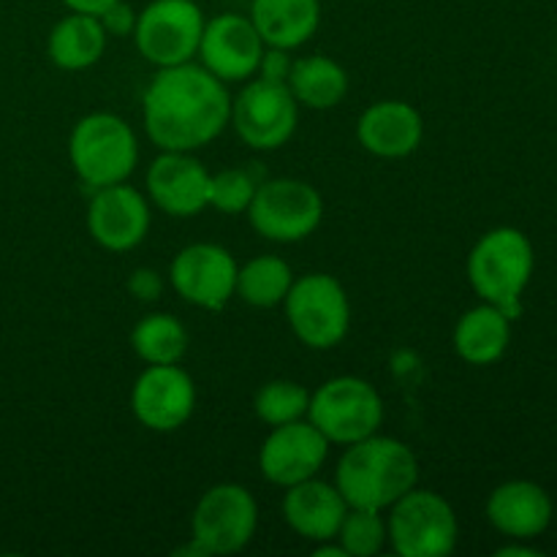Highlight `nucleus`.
Listing matches in <instances>:
<instances>
[{"label":"nucleus","instance_id":"obj_1","mask_svg":"<svg viewBox=\"0 0 557 557\" xmlns=\"http://www.w3.org/2000/svg\"><path fill=\"white\" fill-rule=\"evenodd\" d=\"M141 114L158 150L194 152L232 123V96L226 82L190 60L158 69L141 98Z\"/></svg>","mask_w":557,"mask_h":557},{"label":"nucleus","instance_id":"obj_2","mask_svg":"<svg viewBox=\"0 0 557 557\" xmlns=\"http://www.w3.org/2000/svg\"><path fill=\"white\" fill-rule=\"evenodd\" d=\"M419 482V460L408 444L373 433L348 444L335 471V487L357 509L386 511Z\"/></svg>","mask_w":557,"mask_h":557},{"label":"nucleus","instance_id":"obj_3","mask_svg":"<svg viewBox=\"0 0 557 557\" xmlns=\"http://www.w3.org/2000/svg\"><path fill=\"white\" fill-rule=\"evenodd\" d=\"M533 245L520 228H490L468 253V281L482 302L504 310L511 321L522 313V292L533 275Z\"/></svg>","mask_w":557,"mask_h":557},{"label":"nucleus","instance_id":"obj_4","mask_svg":"<svg viewBox=\"0 0 557 557\" xmlns=\"http://www.w3.org/2000/svg\"><path fill=\"white\" fill-rule=\"evenodd\" d=\"M69 161L90 190L125 183L139 163L134 128L112 112L85 114L71 128Z\"/></svg>","mask_w":557,"mask_h":557},{"label":"nucleus","instance_id":"obj_5","mask_svg":"<svg viewBox=\"0 0 557 557\" xmlns=\"http://www.w3.org/2000/svg\"><path fill=\"white\" fill-rule=\"evenodd\" d=\"M288 326L299 343L315 351H330L346 341L351 330V302L335 275L326 272H308L302 277H294L286 299Z\"/></svg>","mask_w":557,"mask_h":557},{"label":"nucleus","instance_id":"obj_6","mask_svg":"<svg viewBox=\"0 0 557 557\" xmlns=\"http://www.w3.org/2000/svg\"><path fill=\"white\" fill-rule=\"evenodd\" d=\"M386 511V536L400 557H444L455 553L460 525L455 509L441 493L413 487Z\"/></svg>","mask_w":557,"mask_h":557},{"label":"nucleus","instance_id":"obj_7","mask_svg":"<svg viewBox=\"0 0 557 557\" xmlns=\"http://www.w3.org/2000/svg\"><path fill=\"white\" fill-rule=\"evenodd\" d=\"M308 422L330 444H357L384 424V400L370 381L337 375L310 395Z\"/></svg>","mask_w":557,"mask_h":557},{"label":"nucleus","instance_id":"obj_8","mask_svg":"<svg viewBox=\"0 0 557 557\" xmlns=\"http://www.w3.org/2000/svg\"><path fill=\"white\" fill-rule=\"evenodd\" d=\"M245 215H248L256 234H261L270 243H302L321 226L324 199L305 180H264L256 188V196Z\"/></svg>","mask_w":557,"mask_h":557},{"label":"nucleus","instance_id":"obj_9","mask_svg":"<svg viewBox=\"0 0 557 557\" xmlns=\"http://www.w3.org/2000/svg\"><path fill=\"white\" fill-rule=\"evenodd\" d=\"M205 22L196 0H150L136 14L134 44L156 69L190 63L199 52Z\"/></svg>","mask_w":557,"mask_h":557},{"label":"nucleus","instance_id":"obj_10","mask_svg":"<svg viewBox=\"0 0 557 557\" xmlns=\"http://www.w3.org/2000/svg\"><path fill=\"white\" fill-rule=\"evenodd\" d=\"M232 125L250 150H277L297 131L299 103L288 85L256 76L232 98Z\"/></svg>","mask_w":557,"mask_h":557},{"label":"nucleus","instance_id":"obj_11","mask_svg":"<svg viewBox=\"0 0 557 557\" xmlns=\"http://www.w3.org/2000/svg\"><path fill=\"white\" fill-rule=\"evenodd\" d=\"M259 525V506L243 484H215L190 515V539L210 555H234L250 544Z\"/></svg>","mask_w":557,"mask_h":557},{"label":"nucleus","instance_id":"obj_12","mask_svg":"<svg viewBox=\"0 0 557 557\" xmlns=\"http://www.w3.org/2000/svg\"><path fill=\"white\" fill-rule=\"evenodd\" d=\"M237 272L239 264L223 245L194 243L172 259L169 283L188 305L218 313L237 294Z\"/></svg>","mask_w":557,"mask_h":557},{"label":"nucleus","instance_id":"obj_13","mask_svg":"<svg viewBox=\"0 0 557 557\" xmlns=\"http://www.w3.org/2000/svg\"><path fill=\"white\" fill-rule=\"evenodd\" d=\"M196 408V384L180 364H147L131 389V411L152 433H174Z\"/></svg>","mask_w":557,"mask_h":557},{"label":"nucleus","instance_id":"obj_14","mask_svg":"<svg viewBox=\"0 0 557 557\" xmlns=\"http://www.w3.org/2000/svg\"><path fill=\"white\" fill-rule=\"evenodd\" d=\"M150 205L141 190L131 188L128 183L107 185V188L92 190V199L87 205V232L112 253H125L145 243L150 232Z\"/></svg>","mask_w":557,"mask_h":557},{"label":"nucleus","instance_id":"obj_15","mask_svg":"<svg viewBox=\"0 0 557 557\" xmlns=\"http://www.w3.org/2000/svg\"><path fill=\"white\" fill-rule=\"evenodd\" d=\"M264 47L267 44L261 41L250 16L226 11L205 22L196 54L210 74L232 85V82H248L250 76H256Z\"/></svg>","mask_w":557,"mask_h":557},{"label":"nucleus","instance_id":"obj_16","mask_svg":"<svg viewBox=\"0 0 557 557\" xmlns=\"http://www.w3.org/2000/svg\"><path fill=\"white\" fill-rule=\"evenodd\" d=\"M326 455H330V441L313 424L297 419L270 430L259 449V471L267 482L286 490L305 479L319 476Z\"/></svg>","mask_w":557,"mask_h":557},{"label":"nucleus","instance_id":"obj_17","mask_svg":"<svg viewBox=\"0 0 557 557\" xmlns=\"http://www.w3.org/2000/svg\"><path fill=\"white\" fill-rule=\"evenodd\" d=\"M210 172L194 152L161 150L147 169V196L172 218H194L207 210Z\"/></svg>","mask_w":557,"mask_h":557},{"label":"nucleus","instance_id":"obj_18","mask_svg":"<svg viewBox=\"0 0 557 557\" xmlns=\"http://www.w3.org/2000/svg\"><path fill=\"white\" fill-rule=\"evenodd\" d=\"M357 139L375 158H406L424 139V120L417 107L400 98L375 101L359 114Z\"/></svg>","mask_w":557,"mask_h":557},{"label":"nucleus","instance_id":"obj_19","mask_svg":"<svg viewBox=\"0 0 557 557\" xmlns=\"http://www.w3.org/2000/svg\"><path fill=\"white\" fill-rule=\"evenodd\" d=\"M490 525L509 539H536L553 522V500L547 490L536 482H506L490 493L487 506H484Z\"/></svg>","mask_w":557,"mask_h":557},{"label":"nucleus","instance_id":"obj_20","mask_svg":"<svg viewBox=\"0 0 557 557\" xmlns=\"http://www.w3.org/2000/svg\"><path fill=\"white\" fill-rule=\"evenodd\" d=\"M346 511L348 504L343 500L341 490L315 476L292 484L283 495V517L288 528L313 544L332 542Z\"/></svg>","mask_w":557,"mask_h":557},{"label":"nucleus","instance_id":"obj_21","mask_svg":"<svg viewBox=\"0 0 557 557\" xmlns=\"http://www.w3.org/2000/svg\"><path fill=\"white\" fill-rule=\"evenodd\" d=\"M250 22L267 47L297 49L321 25V0H250Z\"/></svg>","mask_w":557,"mask_h":557},{"label":"nucleus","instance_id":"obj_22","mask_svg":"<svg viewBox=\"0 0 557 557\" xmlns=\"http://www.w3.org/2000/svg\"><path fill=\"white\" fill-rule=\"evenodd\" d=\"M451 343L462 362L473 364V368H487V364L498 362L509 348L511 319L495 305L482 302L460 315Z\"/></svg>","mask_w":557,"mask_h":557},{"label":"nucleus","instance_id":"obj_23","mask_svg":"<svg viewBox=\"0 0 557 557\" xmlns=\"http://www.w3.org/2000/svg\"><path fill=\"white\" fill-rule=\"evenodd\" d=\"M107 38L109 36L98 16L71 11L69 16L54 22V27L49 30V60L63 71H87L103 58Z\"/></svg>","mask_w":557,"mask_h":557},{"label":"nucleus","instance_id":"obj_24","mask_svg":"<svg viewBox=\"0 0 557 557\" xmlns=\"http://www.w3.org/2000/svg\"><path fill=\"white\" fill-rule=\"evenodd\" d=\"M286 85L299 107L308 109H335L348 96L346 69L326 54L294 60Z\"/></svg>","mask_w":557,"mask_h":557},{"label":"nucleus","instance_id":"obj_25","mask_svg":"<svg viewBox=\"0 0 557 557\" xmlns=\"http://www.w3.org/2000/svg\"><path fill=\"white\" fill-rule=\"evenodd\" d=\"M188 346V330L172 313H147L131 332V348L145 364H180Z\"/></svg>","mask_w":557,"mask_h":557},{"label":"nucleus","instance_id":"obj_26","mask_svg":"<svg viewBox=\"0 0 557 557\" xmlns=\"http://www.w3.org/2000/svg\"><path fill=\"white\" fill-rule=\"evenodd\" d=\"M294 283V272L281 256H256L245 261L237 272V294L250 308L270 310L283 305L288 288Z\"/></svg>","mask_w":557,"mask_h":557},{"label":"nucleus","instance_id":"obj_27","mask_svg":"<svg viewBox=\"0 0 557 557\" xmlns=\"http://www.w3.org/2000/svg\"><path fill=\"white\" fill-rule=\"evenodd\" d=\"M310 392L302 384L288 379L267 381L253 397V411L270 428H281V424L297 422V419L308 417Z\"/></svg>","mask_w":557,"mask_h":557},{"label":"nucleus","instance_id":"obj_28","mask_svg":"<svg viewBox=\"0 0 557 557\" xmlns=\"http://www.w3.org/2000/svg\"><path fill=\"white\" fill-rule=\"evenodd\" d=\"M335 542L341 544L346 557H373L386 547V517L384 511L357 509L348 506L341 528H337Z\"/></svg>","mask_w":557,"mask_h":557},{"label":"nucleus","instance_id":"obj_29","mask_svg":"<svg viewBox=\"0 0 557 557\" xmlns=\"http://www.w3.org/2000/svg\"><path fill=\"white\" fill-rule=\"evenodd\" d=\"M264 177L256 169H221L210 174V190H207V207L223 212V215H243L253 201L256 188Z\"/></svg>","mask_w":557,"mask_h":557},{"label":"nucleus","instance_id":"obj_30","mask_svg":"<svg viewBox=\"0 0 557 557\" xmlns=\"http://www.w3.org/2000/svg\"><path fill=\"white\" fill-rule=\"evenodd\" d=\"M136 14H139V11H134V5H128L125 0H114L109 9H103V14L98 16V20H101L107 36L123 38V36H134Z\"/></svg>","mask_w":557,"mask_h":557},{"label":"nucleus","instance_id":"obj_31","mask_svg":"<svg viewBox=\"0 0 557 557\" xmlns=\"http://www.w3.org/2000/svg\"><path fill=\"white\" fill-rule=\"evenodd\" d=\"M163 288H166V281L161 277V272L150 270V267H139V270L131 272L128 292L139 302H156V299H161Z\"/></svg>","mask_w":557,"mask_h":557},{"label":"nucleus","instance_id":"obj_32","mask_svg":"<svg viewBox=\"0 0 557 557\" xmlns=\"http://www.w3.org/2000/svg\"><path fill=\"white\" fill-rule=\"evenodd\" d=\"M292 65H294V58L288 54V49L264 47V54H261L256 76L267 82H283V85H286L288 74H292Z\"/></svg>","mask_w":557,"mask_h":557},{"label":"nucleus","instance_id":"obj_33","mask_svg":"<svg viewBox=\"0 0 557 557\" xmlns=\"http://www.w3.org/2000/svg\"><path fill=\"white\" fill-rule=\"evenodd\" d=\"M114 0H63V5L69 11H79V14H92L101 16L103 9H109Z\"/></svg>","mask_w":557,"mask_h":557},{"label":"nucleus","instance_id":"obj_34","mask_svg":"<svg viewBox=\"0 0 557 557\" xmlns=\"http://www.w3.org/2000/svg\"><path fill=\"white\" fill-rule=\"evenodd\" d=\"M313 557H346L341 544L332 539V542H319V547L313 549Z\"/></svg>","mask_w":557,"mask_h":557},{"label":"nucleus","instance_id":"obj_35","mask_svg":"<svg viewBox=\"0 0 557 557\" xmlns=\"http://www.w3.org/2000/svg\"><path fill=\"white\" fill-rule=\"evenodd\" d=\"M498 555H500V557H511V555L536 557V555H542V553H539V549H531V547H520V544H511V547H500Z\"/></svg>","mask_w":557,"mask_h":557}]
</instances>
